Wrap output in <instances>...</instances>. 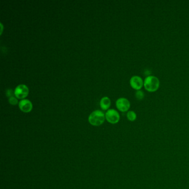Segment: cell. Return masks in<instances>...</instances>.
Returning <instances> with one entry per match:
<instances>
[{"mask_svg":"<svg viewBox=\"0 0 189 189\" xmlns=\"http://www.w3.org/2000/svg\"><path fill=\"white\" fill-rule=\"evenodd\" d=\"M8 102L11 105H15L16 104H18V99L16 97H12L11 98H9L8 99Z\"/></svg>","mask_w":189,"mask_h":189,"instance_id":"11","label":"cell"},{"mask_svg":"<svg viewBox=\"0 0 189 189\" xmlns=\"http://www.w3.org/2000/svg\"><path fill=\"white\" fill-rule=\"evenodd\" d=\"M126 117L127 119L130 121H134L137 118V114L135 113V112L133 110H130L127 112L126 114Z\"/></svg>","mask_w":189,"mask_h":189,"instance_id":"9","label":"cell"},{"mask_svg":"<svg viewBox=\"0 0 189 189\" xmlns=\"http://www.w3.org/2000/svg\"><path fill=\"white\" fill-rule=\"evenodd\" d=\"M130 84L136 91L141 90L144 86V80L138 76H133L130 80Z\"/></svg>","mask_w":189,"mask_h":189,"instance_id":"6","label":"cell"},{"mask_svg":"<svg viewBox=\"0 0 189 189\" xmlns=\"http://www.w3.org/2000/svg\"><path fill=\"white\" fill-rule=\"evenodd\" d=\"M144 93L141 90L139 91H137L135 93V97L139 101L142 100L144 98Z\"/></svg>","mask_w":189,"mask_h":189,"instance_id":"10","label":"cell"},{"mask_svg":"<svg viewBox=\"0 0 189 189\" xmlns=\"http://www.w3.org/2000/svg\"><path fill=\"white\" fill-rule=\"evenodd\" d=\"M14 93L17 98L22 100L27 97L29 93V89L27 85L19 84L15 88Z\"/></svg>","mask_w":189,"mask_h":189,"instance_id":"3","label":"cell"},{"mask_svg":"<svg viewBox=\"0 0 189 189\" xmlns=\"http://www.w3.org/2000/svg\"><path fill=\"white\" fill-rule=\"evenodd\" d=\"M116 107L121 112H126L129 110L130 107V103L125 98H120L116 101Z\"/></svg>","mask_w":189,"mask_h":189,"instance_id":"5","label":"cell"},{"mask_svg":"<svg viewBox=\"0 0 189 189\" xmlns=\"http://www.w3.org/2000/svg\"><path fill=\"white\" fill-rule=\"evenodd\" d=\"M6 96H7L9 98H11L12 97H14L13 96H14V92H13L12 89L7 90L6 92Z\"/></svg>","mask_w":189,"mask_h":189,"instance_id":"12","label":"cell"},{"mask_svg":"<svg viewBox=\"0 0 189 189\" xmlns=\"http://www.w3.org/2000/svg\"><path fill=\"white\" fill-rule=\"evenodd\" d=\"M105 116L107 121L112 124L118 123L120 120V115L119 113L113 109L108 110L105 113Z\"/></svg>","mask_w":189,"mask_h":189,"instance_id":"4","label":"cell"},{"mask_svg":"<svg viewBox=\"0 0 189 189\" xmlns=\"http://www.w3.org/2000/svg\"><path fill=\"white\" fill-rule=\"evenodd\" d=\"M160 80L158 77L149 76L144 80V87L146 91L149 92H156L159 88Z\"/></svg>","mask_w":189,"mask_h":189,"instance_id":"1","label":"cell"},{"mask_svg":"<svg viewBox=\"0 0 189 189\" xmlns=\"http://www.w3.org/2000/svg\"><path fill=\"white\" fill-rule=\"evenodd\" d=\"M1 34H2V31H3L2 24V23H1Z\"/></svg>","mask_w":189,"mask_h":189,"instance_id":"13","label":"cell"},{"mask_svg":"<svg viewBox=\"0 0 189 189\" xmlns=\"http://www.w3.org/2000/svg\"><path fill=\"white\" fill-rule=\"evenodd\" d=\"M105 116L104 113L101 110H95L91 113L88 117V121L92 125L98 126L103 124L105 121Z\"/></svg>","mask_w":189,"mask_h":189,"instance_id":"2","label":"cell"},{"mask_svg":"<svg viewBox=\"0 0 189 189\" xmlns=\"http://www.w3.org/2000/svg\"><path fill=\"white\" fill-rule=\"evenodd\" d=\"M18 107L19 109L22 111V112L30 113L32 110L33 108V104L32 102L26 99H22L19 101L18 103Z\"/></svg>","mask_w":189,"mask_h":189,"instance_id":"7","label":"cell"},{"mask_svg":"<svg viewBox=\"0 0 189 189\" xmlns=\"http://www.w3.org/2000/svg\"><path fill=\"white\" fill-rule=\"evenodd\" d=\"M111 105V101L108 97H104L102 98L100 101V106L103 110L108 109Z\"/></svg>","mask_w":189,"mask_h":189,"instance_id":"8","label":"cell"}]
</instances>
